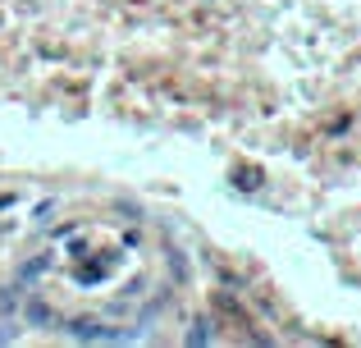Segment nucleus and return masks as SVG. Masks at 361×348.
<instances>
[{
    "label": "nucleus",
    "instance_id": "obj_1",
    "mask_svg": "<svg viewBox=\"0 0 361 348\" xmlns=\"http://www.w3.org/2000/svg\"><path fill=\"white\" fill-rule=\"evenodd\" d=\"M69 330H73V340H106V330H101V325L92 321V316H82V321H73Z\"/></svg>",
    "mask_w": 361,
    "mask_h": 348
},
{
    "label": "nucleus",
    "instance_id": "obj_2",
    "mask_svg": "<svg viewBox=\"0 0 361 348\" xmlns=\"http://www.w3.org/2000/svg\"><path fill=\"white\" fill-rule=\"evenodd\" d=\"M215 307H220L224 316H233V321H238V316H243V312H238V303H233L229 294H215Z\"/></svg>",
    "mask_w": 361,
    "mask_h": 348
},
{
    "label": "nucleus",
    "instance_id": "obj_3",
    "mask_svg": "<svg viewBox=\"0 0 361 348\" xmlns=\"http://www.w3.org/2000/svg\"><path fill=\"white\" fill-rule=\"evenodd\" d=\"M238 188H261V170H238Z\"/></svg>",
    "mask_w": 361,
    "mask_h": 348
},
{
    "label": "nucleus",
    "instance_id": "obj_4",
    "mask_svg": "<svg viewBox=\"0 0 361 348\" xmlns=\"http://www.w3.org/2000/svg\"><path fill=\"white\" fill-rule=\"evenodd\" d=\"M215 330H206V321H197V330H188V344H206Z\"/></svg>",
    "mask_w": 361,
    "mask_h": 348
},
{
    "label": "nucleus",
    "instance_id": "obj_5",
    "mask_svg": "<svg viewBox=\"0 0 361 348\" xmlns=\"http://www.w3.org/2000/svg\"><path fill=\"white\" fill-rule=\"evenodd\" d=\"M27 316H32V321H51V307H46V303H32V307H27Z\"/></svg>",
    "mask_w": 361,
    "mask_h": 348
}]
</instances>
